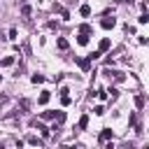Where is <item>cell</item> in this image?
Listing matches in <instances>:
<instances>
[{
    "mask_svg": "<svg viewBox=\"0 0 149 149\" xmlns=\"http://www.w3.org/2000/svg\"><path fill=\"white\" fill-rule=\"evenodd\" d=\"M116 2H121V5H123V2H130V0H116Z\"/></svg>",
    "mask_w": 149,
    "mask_h": 149,
    "instance_id": "cell-20",
    "label": "cell"
},
{
    "mask_svg": "<svg viewBox=\"0 0 149 149\" xmlns=\"http://www.w3.org/2000/svg\"><path fill=\"white\" fill-rule=\"evenodd\" d=\"M93 112L100 116V114H105V107H102V105H95V107H93Z\"/></svg>",
    "mask_w": 149,
    "mask_h": 149,
    "instance_id": "cell-16",
    "label": "cell"
},
{
    "mask_svg": "<svg viewBox=\"0 0 149 149\" xmlns=\"http://www.w3.org/2000/svg\"><path fill=\"white\" fill-rule=\"evenodd\" d=\"M135 105L137 107H144V95H135Z\"/></svg>",
    "mask_w": 149,
    "mask_h": 149,
    "instance_id": "cell-15",
    "label": "cell"
},
{
    "mask_svg": "<svg viewBox=\"0 0 149 149\" xmlns=\"http://www.w3.org/2000/svg\"><path fill=\"white\" fill-rule=\"evenodd\" d=\"M42 119H47V121H54V119H56V112H51V109H49V112H42Z\"/></svg>",
    "mask_w": 149,
    "mask_h": 149,
    "instance_id": "cell-8",
    "label": "cell"
},
{
    "mask_svg": "<svg viewBox=\"0 0 149 149\" xmlns=\"http://www.w3.org/2000/svg\"><path fill=\"white\" fill-rule=\"evenodd\" d=\"M109 47H112V42H109L107 37H102V40H100V44H98V51H107Z\"/></svg>",
    "mask_w": 149,
    "mask_h": 149,
    "instance_id": "cell-2",
    "label": "cell"
},
{
    "mask_svg": "<svg viewBox=\"0 0 149 149\" xmlns=\"http://www.w3.org/2000/svg\"><path fill=\"white\" fill-rule=\"evenodd\" d=\"M28 142H30V144H42V140H40V137H35V135H30V137H28Z\"/></svg>",
    "mask_w": 149,
    "mask_h": 149,
    "instance_id": "cell-17",
    "label": "cell"
},
{
    "mask_svg": "<svg viewBox=\"0 0 149 149\" xmlns=\"http://www.w3.org/2000/svg\"><path fill=\"white\" fill-rule=\"evenodd\" d=\"M86 126H88V116H86V114H84V116H81V119H79V128H81V130H84V128H86Z\"/></svg>",
    "mask_w": 149,
    "mask_h": 149,
    "instance_id": "cell-13",
    "label": "cell"
},
{
    "mask_svg": "<svg viewBox=\"0 0 149 149\" xmlns=\"http://www.w3.org/2000/svg\"><path fill=\"white\" fill-rule=\"evenodd\" d=\"M77 42H79L81 47H84V44H88V33H81V30H79V35H77Z\"/></svg>",
    "mask_w": 149,
    "mask_h": 149,
    "instance_id": "cell-4",
    "label": "cell"
},
{
    "mask_svg": "<svg viewBox=\"0 0 149 149\" xmlns=\"http://www.w3.org/2000/svg\"><path fill=\"white\" fill-rule=\"evenodd\" d=\"M37 102H40V105H47V102H49V91H42L40 98H37Z\"/></svg>",
    "mask_w": 149,
    "mask_h": 149,
    "instance_id": "cell-5",
    "label": "cell"
},
{
    "mask_svg": "<svg viewBox=\"0 0 149 149\" xmlns=\"http://www.w3.org/2000/svg\"><path fill=\"white\" fill-rule=\"evenodd\" d=\"M79 14H81V16H91V7H88V5H81V7H79Z\"/></svg>",
    "mask_w": 149,
    "mask_h": 149,
    "instance_id": "cell-7",
    "label": "cell"
},
{
    "mask_svg": "<svg viewBox=\"0 0 149 149\" xmlns=\"http://www.w3.org/2000/svg\"><path fill=\"white\" fill-rule=\"evenodd\" d=\"M12 63H14V56H7V58H2V61H0V65H2V68L12 65Z\"/></svg>",
    "mask_w": 149,
    "mask_h": 149,
    "instance_id": "cell-9",
    "label": "cell"
},
{
    "mask_svg": "<svg viewBox=\"0 0 149 149\" xmlns=\"http://www.w3.org/2000/svg\"><path fill=\"white\" fill-rule=\"evenodd\" d=\"M30 81H33V84H42V81H44V77H42V74H33V77H30Z\"/></svg>",
    "mask_w": 149,
    "mask_h": 149,
    "instance_id": "cell-11",
    "label": "cell"
},
{
    "mask_svg": "<svg viewBox=\"0 0 149 149\" xmlns=\"http://www.w3.org/2000/svg\"><path fill=\"white\" fill-rule=\"evenodd\" d=\"M79 30H81V33H88V35H91V26H86V23H84V26H81Z\"/></svg>",
    "mask_w": 149,
    "mask_h": 149,
    "instance_id": "cell-19",
    "label": "cell"
},
{
    "mask_svg": "<svg viewBox=\"0 0 149 149\" xmlns=\"http://www.w3.org/2000/svg\"><path fill=\"white\" fill-rule=\"evenodd\" d=\"M61 102H63V105H70V102H72V98L68 95V88H61Z\"/></svg>",
    "mask_w": 149,
    "mask_h": 149,
    "instance_id": "cell-3",
    "label": "cell"
},
{
    "mask_svg": "<svg viewBox=\"0 0 149 149\" xmlns=\"http://www.w3.org/2000/svg\"><path fill=\"white\" fill-rule=\"evenodd\" d=\"M137 21H140V23H147V21H149V16H147V12H142V14H140V19H137Z\"/></svg>",
    "mask_w": 149,
    "mask_h": 149,
    "instance_id": "cell-18",
    "label": "cell"
},
{
    "mask_svg": "<svg viewBox=\"0 0 149 149\" xmlns=\"http://www.w3.org/2000/svg\"><path fill=\"white\" fill-rule=\"evenodd\" d=\"M68 47H70V44H68V40H63V37H61V40H58V49H63V51H65Z\"/></svg>",
    "mask_w": 149,
    "mask_h": 149,
    "instance_id": "cell-14",
    "label": "cell"
},
{
    "mask_svg": "<svg viewBox=\"0 0 149 149\" xmlns=\"http://www.w3.org/2000/svg\"><path fill=\"white\" fill-rule=\"evenodd\" d=\"M100 26H102L105 30H109V28H114V26H116V19H112V16H105V19L100 21Z\"/></svg>",
    "mask_w": 149,
    "mask_h": 149,
    "instance_id": "cell-1",
    "label": "cell"
},
{
    "mask_svg": "<svg viewBox=\"0 0 149 149\" xmlns=\"http://www.w3.org/2000/svg\"><path fill=\"white\" fill-rule=\"evenodd\" d=\"M79 68H81V70H88V68H91V58H84V61H79Z\"/></svg>",
    "mask_w": 149,
    "mask_h": 149,
    "instance_id": "cell-10",
    "label": "cell"
},
{
    "mask_svg": "<svg viewBox=\"0 0 149 149\" xmlns=\"http://www.w3.org/2000/svg\"><path fill=\"white\" fill-rule=\"evenodd\" d=\"M109 137H112V130H109V128H102V133H100V140H102V142H107Z\"/></svg>",
    "mask_w": 149,
    "mask_h": 149,
    "instance_id": "cell-6",
    "label": "cell"
},
{
    "mask_svg": "<svg viewBox=\"0 0 149 149\" xmlns=\"http://www.w3.org/2000/svg\"><path fill=\"white\" fill-rule=\"evenodd\" d=\"M56 123H63L65 121V112H56V119H54Z\"/></svg>",
    "mask_w": 149,
    "mask_h": 149,
    "instance_id": "cell-12",
    "label": "cell"
}]
</instances>
